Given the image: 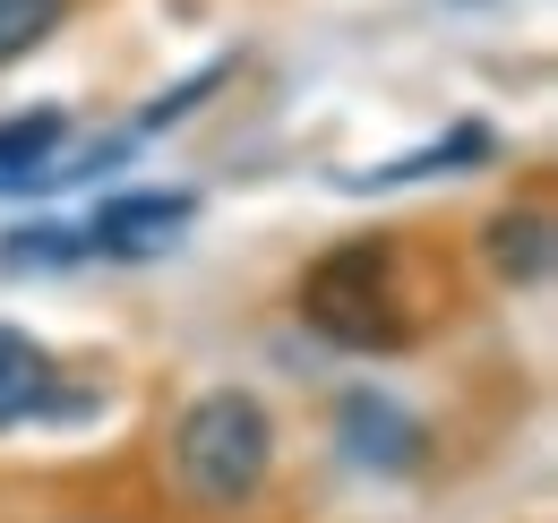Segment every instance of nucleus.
<instances>
[{
    "label": "nucleus",
    "mask_w": 558,
    "mask_h": 523,
    "mask_svg": "<svg viewBox=\"0 0 558 523\" xmlns=\"http://www.w3.org/2000/svg\"><path fill=\"white\" fill-rule=\"evenodd\" d=\"M267 472H276V421H267L258 394L207 387L181 412V429H172V481H181L190 507H207V515L250 507L267 489Z\"/></svg>",
    "instance_id": "obj_2"
},
{
    "label": "nucleus",
    "mask_w": 558,
    "mask_h": 523,
    "mask_svg": "<svg viewBox=\"0 0 558 523\" xmlns=\"http://www.w3.org/2000/svg\"><path fill=\"white\" fill-rule=\"evenodd\" d=\"M190 223H198L190 190H130V197H104L77 223V241H86V258H163V250H181Z\"/></svg>",
    "instance_id": "obj_4"
},
{
    "label": "nucleus",
    "mask_w": 558,
    "mask_h": 523,
    "mask_svg": "<svg viewBox=\"0 0 558 523\" xmlns=\"http://www.w3.org/2000/svg\"><path fill=\"white\" fill-rule=\"evenodd\" d=\"M61 155H70V112L61 104L0 112V197H44Z\"/></svg>",
    "instance_id": "obj_6"
},
{
    "label": "nucleus",
    "mask_w": 558,
    "mask_h": 523,
    "mask_svg": "<svg viewBox=\"0 0 558 523\" xmlns=\"http://www.w3.org/2000/svg\"><path fill=\"white\" fill-rule=\"evenodd\" d=\"M438 275L413 258V241H396V232H352L336 250H318V258L301 266V327L327 335L336 352H404L421 327H429V309H438V292H429Z\"/></svg>",
    "instance_id": "obj_1"
},
{
    "label": "nucleus",
    "mask_w": 558,
    "mask_h": 523,
    "mask_svg": "<svg viewBox=\"0 0 558 523\" xmlns=\"http://www.w3.org/2000/svg\"><path fill=\"white\" fill-rule=\"evenodd\" d=\"M61 17H70V0H0V69L26 61L35 44H52Z\"/></svg>",
    "instance_id": "obj_10"
},
{
    "label": "nucleus",
    "mask_w": 558,
    "mask_h": 523,
    "mask_svg": "<svg viewBox=\"0 0 558 523\" xmlns=\"http://www.w3.org/2000/svg\"><path fill=\"white\" fill-rule=\"evenodd\" d=\"M498 155V130L489 121H456V130H438L429 146L413 155H396V163H369V172H352L344 190H413V181H438V172H473Z\"/></svg>",
    "instance_id": "obj_7"
},
{
    "label": "nucleus",
    "mask_w": 558,
    "mask_h": 523,
    "mask_svg": "<svg viewBox=\"0 0 558 523\" xmlns=\"http://www.w3.org/2000/svg\"><path fill=\"white\" fill-rule=\"evenodd\" d=\"M223 77H232V61H207L198 77H190V86H172V95H155V104L138 112V130H172L181 112H198V104H207V95L223 86Z\"/></svg>",
    "instance_id": "obj_11"
},
{
    "label": "nucleus",
    "mask_w": 558,
    "mask_h": 523,
    "mask_svg": "<svg viewBox=\"0 0 558 523\" xmlns=\"http://www.w3.org/2000/svg\"><path fill=\"white\" fill-rule=\"evenodd\" d=\"M482 258L498 283H515V292H542L558 266V241H550V215L542 206H498L482 232Z\"/></svg>",
    "instance_id": "obj_8"
},
{
    "label": "nucleus",
    "mask_w": 558,
    "mask_h": 523,
    "mask_svg": "<svg viewBox=\"0 0 558 523\" xmlns=\"http://www.w3.org/2000/svg\"><path fill=\"white\" fill-rule=\"evenodd\" d=\"M77 258H86L77 223H52V215H35V223H9V232H0V266H77Z\"/></svg>",
    "instance_id": "obj_9"
},
{
    "label": "nucleus",
    "mask_w": 558,
    "mask_h": 523,
    "mask_svg": "<svg viewBox=\"0 0 558 523\" xmlns=\"http://www.w3.org/2000/svg\"><path fill=\"white\" fill-rule=\"evenodd\" d=\"M336 447H344L361 472H378V481H404V472H421V455H429V429H421L396 394L352 387L344 403H336Z\"/></svg>",
    "instance_id": "obj_5"
},
{
    "label": "nucleus",
    "mask_w": 558,
    "mask_h": 523,
    "mask_svg": "<svg viewBox=\"0 0 558 523\" xmlns=\"http://www.w3.org/2000/svg\"><path fill=\"white\" fill-rule=\"evenodd\" d=\"M86 412H95V387H77L52 343L0 318V438L26 421H86Z\"/></svg>",
    "instance_id": "obj_3"
}]
</instances>
